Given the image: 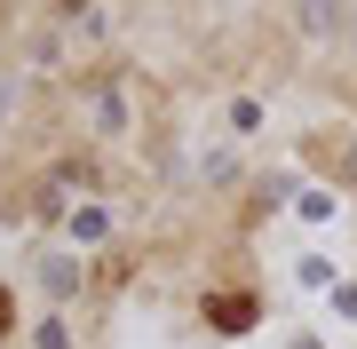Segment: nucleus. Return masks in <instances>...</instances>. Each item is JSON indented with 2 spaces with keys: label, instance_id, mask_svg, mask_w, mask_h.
Wrapping results in <instances>:
<instances>
[{
  "label": "nucleus",
  "instance_id": "1",
  "mask_svg": "<svg viewBox=\"0 0 357 349\" xmlns=\"http://www.w3.org/2000/svg\"><path fill=\"white\" fill-rule=\"evenodd\" d=\"M206 325L238 334V325H255V302H246V294H215V302H206Z\"/></svg>",
  "mask_w": 357,
  "mask_h": 349
},
{
  "label": "nucleus",
  "instance_id": "2",
  "mask_svg": "<svg viewBox=\"0 0 357 349\" xmlns=\"http://www.w3.org/2000/svg\"><path fill=\"white\" fill-rule=\"evenodd\" d=\"M8 325H16V302H8V294H0V334H8Z\"/></svg>",
  "mask_w": 357,
  "mask_h": 349
}]
</instances>
